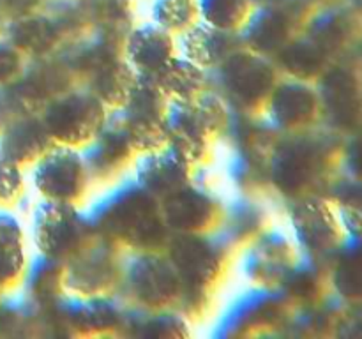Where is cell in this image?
<instances>
[{
  "mask_svg": "<svg viewBox=\"0 0 362 339\" xmlns=\"http://www.w3.org/2000/svg\"><path fill=\"white\" fill-rule=\"evenodd\" d=\"M303 34L313 41L329 59H332L361 41L362 16L349 4H327L315 11L313 16L304 25Z\"/></svg>",
  "mask_w": 362,
  "mask_h": 339,
  "instance_id": "cell-20",
  "label": "cell"
},
{
  "mask_svg": "<svg viewBox=\"0 0 362 339\" xmlns=\"http://www.w3.org/2000/svg\"><path fill=\"white\" fill-rule=\"evenodd\" d=\"M156 81L170 102H193L209 88V71L177 55Z\"/></svg>",
  "mask_w": 362,
  "mask_h": 339,
  "instance_id": "cell-32",
  "label": "cell"
},
{
  "mask_svg": "<svg viewBox=\"0 0 362 339\" xmlns=\"http://www.w3.org/2000/svg\"><path fill=\"white\" fill-rule=\"evenodd\" d=\"M53 145L55 143L39 113L14 117L0 133V154L21 168L37 162Z\"/></svg>",
  "mask_w": 362,
  "mask_h": 339,
  "instance_id": "cell-24",
  "label": "cell"
},
{
  "mask_svg": "<svg viewBox=\"0 0 362 339\" xmlns=\"http://www.w3.org/2000/svg\"><path fill=\"white\" fill-rule=\"evenodd\" d=\"M240 270L253 286L278 288L279 282L299 258L293 239L279 230H264L250 244L240 247Z\"/></svg>",
  "mask_w": 362,
  "mask_h": 339,
  "instance_id": "cell-14",
  "label": "cell"
},
{
  "mask_svg": "<svg viewBox=\"0 0 362 339\" xmlns=\"http://www.w3.org/2000/svg\"><path fill=\"white\" fill-rule=\"evenodd\" d=\"M95 237L80 205L41 200L32 212V240L39 254L69 261Z\"/></svg>",
  "mask_w": 362,
  "mask_h": 339,
  "instance_id": "cell-7",
  "label": "cell"
},
{
  "mask_svg": "<svg viewBox=\"0 0 362 339\" xmlns=\"http://www.w3.org/2000/svg\"><path fill=\"white\" fill-rule=\"evenodd\" d=\"M341 168L352 179L362 180V131L350 134L349 140L343 141Z\"/></svg>",
  "mask_w": 362,
  "mask_h": 339,
  "instance_id": "cell-41",
  "label": "cell"
},
{
  "mask_svg": "<svg viewBox=\"0 0 362 339\" xmlns=\"http://www.w3.org/2000/svg\"><path fill=\"white\" fill-rule=\"evenodd\" d=\"M343 141L336 133H317L315 129L299 134H283L267 154L269 187L286 201L308 194L325 196L341 168Z\"/></svg>",
  "mask_w": 362,
  "mask_h": 339,
  "instance_id": "cell-1",
  "label": "cell"
},
{
  "mask_svg": "<svg viewBox=\"0 0 362 339\" xmlns=\"http://www.w3.org/2000/svg\"><path fill=\"white\" fill-rule=\"evenodd\" d=\"M87 215L95 235L108 239L126 253L163 251L172 235L159 200L141 189L133 177L113 186Z\"/></svg>",
  "mask_w": 362,
  "mask_h": 339,
  "instance_id": "cell-2",
  "label": "cell"
},
{
  "mask_svg": "<svg viewBox=\"0 0 362 339\" xmlns=\"http://www.w3.org/2000/svg\"><path fill=\"white\" fill-rule=\"evenodd\" d=\"M14 117H18V113L11 102L9 94H7L6 87H0V133L9 126Z\"/></svg>",
  "mask_w": 362,
  "mask_h": 339,
  "instance_id": "cell-43",
  "label": "cell"
},
{
  "mask_svg": "<svg viewBox=\"0 0 362 339\" xmlns=\"http://www.w3.org/2000/svg\"><path fill=\"white\" fill-rule=\"evenodd\" d=\"M28 256L25 242L0 244V292L20 288L27 272Z\"/></svg>",
  "mask_w": 362,
  "mask_h": 339,
  "instance_id": "cell-38",
  "label": "cell"
},
{
  "mask_svg": "<svg viewBox=\"0 0 362 339\" xmlns=\"http://www.w3.org/2000/svg\"><path fill=\"white\" fill-rule=\"evenodd\" d=\"M279 74L293 80L317 83L318 78L331 66V59L300 32L274 56Z\"/></svg>",
  "mask_w": 362,
  "mask_h": 339,
  "instance_id": "cell-31",
  "label": "cell"
},
{
  "mask_svg": "<svg viewBox=\"0 0 362 339\" xmlns=\"http://www.w3.org/2000/svg\"><path fill=\"white\" fill-rule=\"evenodd\" d=\"M21 288H23V295L35 306H52L67 293L66 263L39 253L34 258H28Z\"/></svg>",
  "mask_w": 362,
  "mask_h": 339,
  "instance_id": "cell-30",
  "label": "cell"
},
{
  "mask_svg": "<svg viewBox=\"0 0 362 339\" xmlns=\"http://www.w3.org/2000/svg\"><path fill=\"white\" fill-rule=\"evenodd\" d=\"M136 73L124 60V56H113L83 76V83L110 112L122 108L133 88Z\"/></svg>",
  "mask_w": 362,
  "mask_h": 339,
  "instance_id": "cell-28",
  "label": "cell"
},
{
  "mask_svg": "<svg viewBox=\"0 0 362 339\" xmlns=\"http://www.w3.org/2000/svg\"><path fill=\"white\" fill-rule=\"evenodd\" d=\"M2 295H4V293H2V292H0V300H2Z\"/></svg>",
  "mask_w": 362,
  "mask_h": 339,
  "instance_id": "cell-47",
  "label": "cell"
},
{
  "mask_svg": "<svg viewBox=\"0 0 362 339\" xmlns=\"http://www.w3.org/2000/svg\"><path fill=\"white\" fill-rule=\"evenodd\" d=\"M4 21H6V20H4V16H2V14H0V34H2V32H4Z\"/></svg>",
  "mask_w": 362,
  "mask_h": 339,
  "instance_id": "cell-46",
  "label": "cell"
},
{
  "mask_svg": "<svg viewBox=\"0 0 362 339\" xmlns=\"http://www.w3.org/2000/svg\"><path fill=\"white\" fill-rule=\"evenodd\" d=\"M346 237H362V180L336 177L327 191Z\"/></svg>",
  "mask_w": 362,
  "mask_h": 339,
  "instance_id": "cell-33",
  "label": "cell"
},
{
  "mask_svg": "<svg viewBox=\"0 0 362 339\" xmlns=\"http://www.w3.org/2000/svg\"><path fill=\"white\" fill-rule=\"evenodd\" d=\"M25 193L23 168L0 154V203L9 205L21 200Z\"/></svg>",
  "mask_w": 362,
  "mask_h": 339,
  "instance_id": "cell-39",
  "label": "cell"
},
{
  "mask_svg": "<svg viewBox=\"0 0 362 339\" xmlns=\"http://www.w3.org/2000/svg\"><path fill=\"white\" fill-rule=\"evenodd\" d=\"M175 268L180 285L216 290L225 278L233 253L216 232L172 233L163 249Z\"/></svg>",
  "mask_w": 362,
  "mask_h": 339,
  "instance_id": "cell-8",
  "label": "cell"
},
{
  "mask_svg": "<svg viewBox=\"0 0 362 339\" xmlns=\"http://www.w3.org/2000/svg\"><path fill=\"white\" fill-rule=\"evenodd\" d=\"M292 304L278 288L253 286L235 300L225 318L219 321L221 335H255L267 332L269 327L285 325Z\"/></svg>",
  "mask_w": 362,
  "mask_h": 339,
  "instance_id": "cell-16",
  "label": "cell"
},
{
  "mask_svg": "<svg viewBox=\"0 0 362 339\" xmlns=\"http://www.w3.org/2000/svg\"><path fill=\"white\" fill-rule=\"evenodd\" d=\"M331 288L346 304L362 302V237H346L331 258Z\"/></svg>",
  "mask_w": 362,
  "mask_h": 339,
  "instance_id": "cell-29",
  "label": "cell"
},
{
  "mask_svg": "<svg viewBox=\"0 0 362 339\" xmlns=\"http://www.w3.org/2000/svg\"><path fill=\"white\" fill-rule=\"evenodd\" d=\"M170 101L156 78L138 76L122 108L110 117L126 134L136 154L158 150L166 145V113Z\"/></svg>",
  "mask_w": 362,
  "mask_h": 339,
  "instance_id": "cell-6",
  "label": "cell"
},
{
  "mask_svg": "<svg viewBox=\"0 0 362 339\" xmlns=\"http://www.w3.org/2000/svg\"><path fill=\"white\" fill-rule=\"evenodd\" d=\"M4 32L7 41L13 42L28 60L55 55L57 48L66 44L64 34L45 11L9 21Z\"/></svg>",
  "mask_w": 362,
  "mask_h": 339,
  "instance_id": "cell-26",
  "label": "cell"
},
{
  "mask_svg": "<svg viewBox=\"0 0 362 339\" xmlns=\"http://www.w3.org/2000/svg\"><path fill=\"white\" fill-rule=\"evenodd\" d=\"M255 9L251 0H198L200 20L226 32H240Z\"/></svg>",
  "mask_w": 362,
  "mask_h": 339,
  "instance_id": "cell-36",
  "label": "cell"
},
{
  "mask_svg": "<svg viewBox=\"0 0 362 339\" xmlns=\"http://www.w3.org/2000/svg\"><path fill=\"white\" fill-rule=\"evenodd\" d=\"M46 0H0V14L4 20H18V18L35 14L45 9Z\"/></svg>",
  "mask_w": 362,
  "mask_h": 339,
  "instance_id": "cell-42",
  "label": "cell"
},
{
  "mask_svg": "<svg viewBox=\"0 0 362 339\" xmlns=\"http://www.w3.org/2000/svg\"><path fill=\"white\" fill-rule=\"evenodd\" d=\"M124 256L126 251L95 235L66 261V292L81 297L115 295L122 278Z\"/></svg>",
  "mask_w": 362,
  "mask_h": 339,
  "instance_id": "cell-11",
  "label": "cell"
},
{
  "mask_svg": "<svg viewBox=\"0 0 362 339\" xmlns=\"http://www.w3.org/2000/svg\"><path fill=\"white\" fill-rule=\"evenodd\" d=\"M346 4H349L359 16H362V0H346Z\"/></svg>",
  "mask_w": 362,
  "mask_h": 339,
  "instance_id": "cell-44",
  "label": "cell"
},
{
  "mask_svg": "<svg viewBox=\"0 0 362 339\" xmlns=\"http://www.w3.org/2000/svg\"><path fill=\"white\" fill-rule=\"evenodd\" d=\"M269 214L265 205L253 194L235 198L232 203H225L218 233L223 242L232 251L250 244L255 237L269 228Z\"/></svg>",
  "mask_w": 362,
  "mask_h": 339,
  "instance_id": "cell-25",
  "label": "cell"
},
{
  "mask_svg": "<svg viewBox=\"0 0 362 339\" xmlns=\"http://www.w3.org/2000/svg\"><path fill=\"white\" fill-rule=\"evenodd\" d=\"M262 115L271 129L279 134H299L315 129L322 119L317 85L286 76L279 78Z\"/></svg>",
  "mask_w": 362,
  "mask_h": 339,
  "instance_id": "cell-12",
  "label": "cell"
},
{
  "mask_svg": "<svg viewBox=\"0 0 362 339\" xmlns=\"http://www.w3.org/2000/svg\"><path fill=\"white\" fill-rule=\"evenodd\" d=\"M88 173H90L92 186H105L113 184L133 166L136 152L127 141L115 120L108 115L105 127L81 147Z\"/></svg>",
  "mask_w": 362,
  "mask_h": 339,
  "instance_id": "cell-18",
  "label": "cell"
},
{
  "mask_svg": "<svg viewBox=\"0 0 362 339\" xmlns=\"http://www.w3.org/2000/svg\"><path fill=\"white\" fill-rule=\"evenodd\" d=\"M133 180L156 200H165L194 180L197 168L170 145L134 157Z\"/></svg>",
  "mask_w": 362,
  "mask_h": 339,
  "instance_id": "cell-17",
  "label": "cell"
},
{
  "mask_svg": "<svg viewBox=\"0 0 362 339\" xmlns=\"http://www.w3.org/2000/svg\"><path fill=\"white\" fill-rule=\"evenodd\" d=\"M279 78L274 60L240 46L216 69L209 71V88L218 92L232 112L262 115Z\"/></svg>",
  "mask_w": 362,
  "mask_h": 339,
  "instance_id": "cell-3",
  "label": "cell"
},
{
  "mask_svg": "<svg viewBox=\"0 0 362 339\" xmlns=\"http://www.w3.org/2000/svg\"><path fill=\"white\" fill-rule=\"evenodd\" d=\"M318 6H327V4H334V2H339V0H317Z\"/></svg>",
  "mask_w": 362,
  "mask_h": 339,
  "instance_id": "cell-45",
  "label": "cell"
},
{
  "mask_svg": "<svg viewBox=\"0 0 362 339\" xmlns=\"http://www.w3.org/2000/svg\"><path fill=\"white\" fill-rule=\"evenodd\" d=\"M292 239L299 254L331 261L345 239L332 201L324 194H308L288 203Z\"/></svg>",
  "mask_w": 362,
  "mask_h": 339,
  "instance_id": "cell-9",
  "label": "cell"
},
{
  "mask_svg": "<svg viewBox=\"0 0 362 339\" xmlns=\"http://www.w3.org/2000/svg\"><path fill=\"white\" fill-rule=\"evenodd\" d=\"M45 334L41 307L21 295V299L0 300V335H41Z\"/></svg>",
  "mask_w": 362,
  "mask_h": 339,
  "instance_id": "cell-34",
  "label": "cell"
},
{
  "mask_svg": "<svg viewBox=\"0 0 362 339\" xmlns=\"http://www.w3.org/2000/svg\"><path fill=\"white\" fill-rule=\"evenodd\" d=\"M331 261L315 260L299 254L296 263L292 265L278 290L285 295L290 304L297 306H311L331 293Z\"/></svg>",
  "mask_w": 362,
  "mask_h": 339,
  "instance_id": "cell-27",
  "label": "cell"
},
{
  "mask_svg": "<svg viewBox=\"0 0 362 339\" xmlns=\"http://www.w3.org/2000/svg\"><path fill=\"white\" fill-rule=\"evenodd\" d=\"M90 30L126 39L133 23V0H83Z\"/></svg>",
  "mask_w": 362,
  "mask_h": 339,
  "instance_id": "cell-35",
  "label": "cell"
},
{
  "mask_svg": "<svg viewBox=\"0 0 362 339\" xmlns=\"http://www.w3.org/2000/svg\"><path fill=\"white\" fill-rule=\"evenodd\" d=\"M317 90L322 102V117L332 129L345 133L362 131V78L346 66H329L318 78Z\"/></svg>",
  "mask_w": 362,
  "mask_h": 339,
  "instance_id": "cell-13",
  "label": "cell"
},
{
  "mask_svg": "<svg viewBox=\"0 0 362 339\" xmlns=\"http://www.w3.org/2000/svg\"><path fill=\"white\" fill-rule=\"evenodd\" d=\"M216 136L194 102H170L166 113V145L175 148L194 168L211 155Z\"/></svg>",
  "mask_w": 362,
  "mask_h": 339,
  "instance_id": "cell-22",
  "label": "cell"
},
{
  "mask_svg": "<svg viewBox=\"0 0 362 339\" xmlns=\"http://www.w3.org/2000/svg\"><path fill=\"white\" fill-rule=\"evenodd\" d=\"M32 184L41 200L81 205L92 187L81 148L53 145L32 165Z\"/></svg>",
  "mask_w": 362,
  "mask_h": 339,
  "instance_id": "cell-10",
  "label": "cell"
},
{
  "mask_svg": "<svg viewBox=\"0 0 362 339\" xmlns=\"http://www.w3.org/2000/svg\"><path fill=\"white\" fill-rule=\"evenodd\" d=\"M39 115L53 143L81 148L105 127L110 109L85 85H73L49 99Z\"/></svg>",
  "mask_w": 362,
  "mask_h": 339,
  "instance_id": "cell-5",
  "label": "cell"
},
{
  "mask_svg": "<svg viewBox=\"0 0 362 339\" xmlns=\"http://www.w3.org/2000/svg\"><path fill=\"white\" fill-rule=\"evenodd\" d=\"M28 59L7 39H0V87L11 85L23 74Z\"/></svg>",
  "mask_w": 362,
  "mask_h": 339,
  "instance_id": "cell-40",
  "label": "cell"
},
{
  "mask_svg": "<svg viewBox=\"0 0 362 339\" xmlns=\"http://www.w3.org/2000/svg\"><path fill=\"white\" fill-rule=\"evenodd\" d=\"M151 14L152 23L175 37L200 21L198 0H154Z\"/></svg>",
  "mask_w": 362,
  "mask_h": 339,
  "instance_id": "cell-37",
  "label": "cell"
},
{
  "mask_svg": "<svg viewBox=\"0 0 362 339\" xmlns=\"http://www.w3.org/2000/svg\"><path fill=\"white\" fill-rule=\"evenodd\" d=\"M303 32V25L278 2L255 6L250 18L239 32L243 44L258 55L274 59L296 35Z\"/></svg>",
  "mask_w": 362,
  "mask_h": 339,
  "instance_id": "cell-19",
  "label": "cell"
},
{
  "mask_svg": "<svg viewBox=\"0 0 362 339\" xmlns=\"http://www.w3.org/2000/svg\"><path fill=\"white\" fill-rule=\"evenodd\" d=\"M177 55L175 35L152 21L134 25L124 39L122 56L138 76L158 78Z\"/></svg>",
  "mask_w": 362,
  "mask_h": 339,
  "instance_id": "cell-21",
  "label": "cell"
},
{
  "mask_svg": "<svg viewBox=\"0 0 362 339\" xmlns=\"http://www.w3.org/2000/svg\"><path fill=\"white\" fill-rule=\"evenodd\" d=\"M243 44L239 32H226L198 21L177 35V52L205 71H212Z\"/></svg>",
  "mask_w": 362,
  "mask_h": 339,
  "instance_id": "cell-23",
  "label": "cell"
},
{
  "mask_svg": "<svg viewBox=\"0 0 362 339\" xmlns=\"http://www.w3.org/2000/svg\"><path fill=\"white\" fill-rule=\"evenodd\" d=\"M180 279L165 251H133L124 256L115 295L127 307L156 311L175 307Z\"/></svg>",
  "mask_w": 362,
  "mask_h": 339,
  "instance_id": "cell-4",
  "label": "cell"
},
{
  "mask_svg": "<svg viewBox=\"0 0 362 339\" xmlns=\"http://www.w3.org/2000/svg\"><path fill=\"white\" fill-rule=\"evenodd\" d=\"M166 226L172 233H211L221 222L225 201L193 180L159 201Z\"/></svg>",
  "mask_w": 362,
  "mask_h": 339,
  "instance_id": "cell-15",
  "label": "cell"
}]
</instances>
